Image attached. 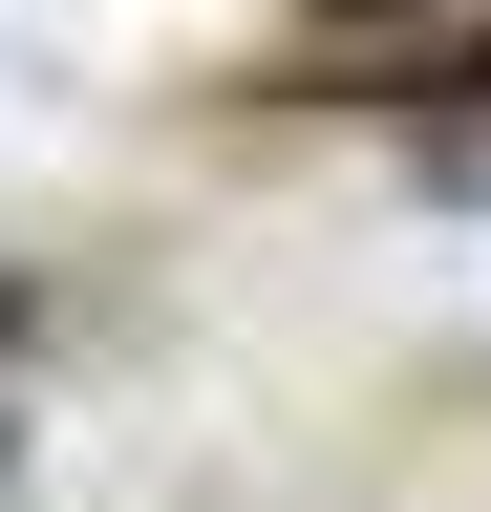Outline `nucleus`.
<instances>
[{"mask_svg": "<svg viewBox=\"0 0 491 512\" xmlns=\"http://www.w3.org/2000/svg\"><path fill=\"white\" fill-rule=\"evenodd\" d=\"M427 192H470V214H491V107H470V128H427Z\"/></svg>", "mask_w": 491, "mask_h": 512, "instance_id": "f03ea898", "label": "nucleus"}, {"mask_svg": "<svg viewBox=\"0 0 491 512\" xmlns=\"http://www.w3.org/2000/svg\"><path fill=\"white\" fill-rule=\"evenodd\" d=\"M43 320H65V278H43V256H0V363H22Z\"/></svg>", "mask_w": 491, "mask_h": 512, "instance_id": "f257e3e1", "label": "nucleus"}]
</instances>
